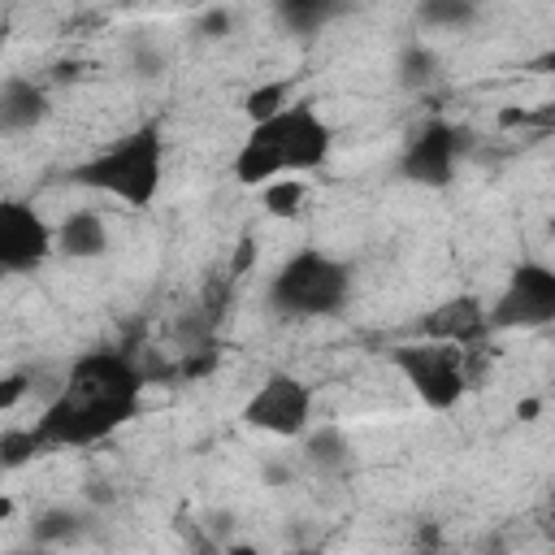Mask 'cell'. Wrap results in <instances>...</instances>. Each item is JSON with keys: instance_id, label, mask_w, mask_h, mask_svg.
<instances>
[{"instance_id": "cell-8", "label": "cell", "mask_w": 555, "mask_h": 555, "mask_svg": "<svg viewBox=\"0 0 555 555\" xmlns=\"http://www.w3.org/2000/svg\"><path fill=\"white\" fill-rule=\"evenodd\" d=\"M464 130L442 121V117H429L425 126H416L399 152V173L412 182V186H425V191H447L455 182V169H460V152H464Z\"/></svg>"}, {"instance_id": "cell-19", "label": "cell", "mask_w": 555, "mask_h": 555, "mask_svg": "<svg viewBox=\"0 0 555 555\" xmlns=\"http://www.w3.org/2000/svg\"><path fill=\"white\" fill-rule=\"evenodd\" d=\"M304 195H308V182L304 178H282V182H269L264 186V208L273 217H295L299 204H304Z\"/></svg>"}, {"instance_id": "cell-15", "label": "cell", "mask_w": 555, "mask_h": 555, "mask_svg": "<svg viewBox=\"0 0 555 555\" xmlns=\"http://www.w3.org/2000/svg\"><path fill=\"white\" fill-rule=\"evenodd\" d=\"M82 529H87V520H82L78 512H69V507H48V512H39V516L30 520V542L56 551V546L78 542Z\"/></svg>"}, {"instance_id": "cell-28", "label": "cell", "mask_w": 555, "mask_h": 555, "mask_svg": "<svg viewBox=\"0 0 555 555\" xmlns=\"http://www.w3.org/2000/svg\"><path fill=\"white\" fill-rule=\"evenodd\" d=\"M22 555H52V546H30V551H22Z\"/></svg>"}, {"instance_id": "cell-2", "label": "cell", "mask_w": 555, "mask_h": 555, "mask_svg": "<svg viewBox=\"0 0 555 555\" xmlns=\"http://www.w3.org/2000/svg\"><path fill=\"white\" fill-rule=\"evenodd\" d=\"M334 130L312 108V100H295L278 117L247 130V139L234 152V178L243 186H269L291 173H317L330 160Z\"/></svg>"}, {"instance_id": "cell-9", "label": "cell", "mask_w": 555, "mask_h": 555, "mask_svg": "<svg viewBox=\"0 0 555 555\" xmlns=\"http://www.w3.org/2000/svg\"><path fill=\"white\" fill-rule=\"evenodd\" d=\"M56 251V230L35 212L26 199L0 204V269L4 273H35Z\"/></svg>"}, {"instance_id": "cell-18", "label": "cell", "mask_w": 555, "mask_h": 555, "mask_svg": "<svg viewBox=\"0 0 555 555\" xmlns=\"http://www.w3.org/2000/svg\"><path fill=\"white\" fill-rule=\"evenodd\" d=\"M291 104H295V100H291V82H260V87H251V91L243 95V113L251 117V126L278 117V113L291 108Z\"/></svg>"}, {"instance_id": "cell-23", "label": "cell", "mask_w": 555, "mask_h": 555, "mask_svg": "<svg viewBox=\"0 0 555 555\" xmlns=\"http://www.w3.org/2000/svg\"><path fill=\"white\" fill-rule=\"evenodd\" d=\"M538 529H542V538L546 542H555V490L546 494V503L538 507Z\"/></svg>"}, {"instance_id": "cell-22", "label": "cell", "mask_w": 555, "mask_h": 555, "mask_svg": "<svg viewBox=\"0 0 555 555\" xmlns=\"http://www.w3.org/2000/svg\"><path fill=\"white\" fill-rule=\"evenodd\" d=\"M130 61H134V74H147V78H156V74L165 69V56H160L147 39H134V43H130Z\"/></svg>"}, {"instance_id": "cell-11", "label": "cell", "mask_w": 555, "mask_h": 555, "mask_svg": "<svg viewBox=\"0 0 555 555\" xmlns=\"http://www.w3.org/2000/svg\"><path fill=\"white\" fill-rule=\"evenodd\" d=\"M48 91L35 82V78H22V74H9L0 82V130L4 134H26L35 130L43 117H48Z\"/></svg>"}, {"instance_id": "cell-26", "label": "cell", "mask_w": 555, "mask_h": 555, "mask_svg": "<svg viewBox=\"0 0 555 555\" xmlns=\"http://www.w3.org/2000/svg\"><path fill=\"white\" fill-rule=\"evenodd\" d=\"M251 256H256V243H251V238H243V243H238V251H234V273H238V269H247V264H251Z\"/></svg>"}, {"instance_id": "cell-21", "label": "cell", "mask_w": 555, "mask_h": 555, "mask_svg": "<svg viewBox=\"0 0 555 555\" xmlns=\"http://www.w3.org/2000/svg\"><path fill=\"white\" fill-rule=\"evenodd\" d=\"M39 451H35V442H30V429H4V438H0V464L13 473V468H22L26 460H35Z\"/></svg>"}, {"instance_id": "cell-5", "label": "cell", "mask_w": 555, "mask_h": 555, "mask_svg": "<svg viewBox=\"0 0 555 555\" xmlns=\"http://www.w3.org/2000/svg\"><path fill=\"white\" fill-rule=\"evenodd\" d=\"M390 364L399 369V377L408 382V390H412L429 412H451V408H460V399L473 390L468 351H464V347H451V343H429V338L399 343V347L390 351Z\"/></svg>"}, {"instance_id": "cell-17", "label": "cell", "mask_w": 555, "mask_h": 555, "mask_svg": "<svg viewBox=\"0 0 555 555\" xmlns=\"http://www.w3.org/2000/svg\"><path fill=\"white\" fill-rule=\"evenodd\" d=\"M416 22L438 26V30H464V26L477 22V4H468V0H425L416 9Z\"/></svg>"}, {"instance_id": "cell-4", "label": "cell", "mask_w": 555, "mask_h": 555, "mask_svg": "<svg viewBox=\"0 0 555 555\" xmlns=\"http://www.w3.org/2000/svg\"><path fill=\"white\" fill-rule=\"evenodd\" d=\"M264 299L278 317H291V321L334 317L351 299V264L321 247H299L273 269Z\"/></svg>"}, {"instance_id": "cell-1", "label": "cell", "mask_w": 555, "mask_h": 555, "mask_svg": "<svg viewBox=\"0 0 555 555\" xmlns=\"http://www.w3.org/2000/svg\"><path fill=\"white\" fill-rule=\"evenodd\" d=\"M143 403V369L126 351H87L78 356L43 412L26 425L35 451H74L104 442L121 425L139 416Z\"/></svg>"}, {"instance_id": "cell-14", "label": "cell", "mask_w": 555, "mask_h": 555, "mask_svg": "<svg viewBox=\"0 0 555 555\" xmlns=\"http://www.w3.org/2000/svg\"><path fill=\"white\" fill-rule=\"evenodd\" d=\"M395 78H399V87H408V91H425V87H434V82L442 78V61H438V52H434L429 43L412 39V43H403L399 56H395Z\"/></svg>"}, {"instance_id": "cell-3", "label": "cell", "mask_w": 555, "mask_h": 555, "mask_svg": "<svg viewBox=\"0 0 555 555\" xmlns=\"http://www.w3.org/2000/svg\"><path fill=\"white\" fill-rule=\"evenodd\" d=\"M69 182L95 195H108L126 208H147L160 195L165 182V134L156 121H143L139 130L121 134L91 160L69 169Z\"/></svg>"}, {"instance_id": "cell-16", "label": "cell", "mask_w": 555, "mask_h": 555, "mask_svg": "<svg viewBox=\"0 0 555 555\" xmlns=\"http://www.w3.org/2000/svg\"><path fill=\"white\" fill-rule=\"evenodd\" d=\"M343 13V4H330V0H282L278 4V22L291 30V35H317L325 22H334Z\"/></svg>"}, {"instance_id": "cell-27", "label": "cell", "mask_w": 555, "mask_h": 555, "mask_svg": "<svg viewBox=\"0 0 555 555\" xmlns=\"http://www.w3.org/2000/svg\"><path fill=\"white\" fill-rule=\"evenodd\" d=\"M225 22H230V13H221V9H217V13H208V17H204V35H208V30H212V35H221V30H225Z\"/></svg>"}, {"instance_id": "cell-24", "label": "cell", "mask_w": 555, "mask_h": 555, "mask_svg": "<svg viewBox=\"0 0 555 555\" xmlns=\"http://www.w3.org/2000/svg\"><path fill=\"white\" fill-rule=\"evenodd\" d=\"M22 390H26V377H22V373H13V377H9V386H4V395H0V408H13V403L22 399Z\"/></svg>"}, {"instance_id": "cell-13", "label": "cell", "mask_w": 555, "mask_h": 555, "mask_svg": "<svg viewBox=\"0 0 555 555\" xmlns=\"http://www.w3.org/2000/svg\"><path fill=\"white\" fill-rule=\"evenodd\" d=\"M304 460L321 477H343L351 468V442L338 425H317L312 434H304Z\"/></svg>"}, {"instance_id": "cell-10", "label": "cell", "mask_w": 555, "mask_h": 555, "mask_svg": "<svg viewBox=\"0 0 555 555\" xmlns=\"http://www.w3.org/2000/svg\"><path fill=\"white\" fill-rule=\"evenodd\" d=\"M490 308L477 299V295H451L442 304H434L421 321H416V338H429V343H451V347H464V351H477L486 347L490 338Z\"/></svg>"}, {"instance_id": "cell-25", "label": "cell", "mask_w": 555, "mask_h": 555, "mask_svg": "<svg viewBox=\"0 0 555 555\" xmlns=\"http://www.w3.org/2000/svg\"><path fill=\"white\" fill-rule=\"evenodd\" d=\"M533 74H546V78H555V43L542 52V56H533V65H529Z\"/></svg>"}, {"instance_id": "cell-29", "label": "cell", "mask_w": 555, "mask_h": 555, "mask_svg": "<svg viewBox=\"0 0 555 555\" xmlns=\"http://www.w3.org/2000/svg\"><path fill=\"white\" fill-rule=\"evenodd\" d=\"M299 555H325V551H299Z\"/></svg>"}, {"instance_id": "cell-7", "label": "cell", "mask_w": 555, "mask_h": 555, "mask_svg": "<svg viewBox=\"0 0 555 555\" xmlns=\"http://www.w3.org/2000/svg\"><path fill=\"white\" fill-rule=\"evenodd\" d=\"M243 425L273 438H304L312 425V390L295 373H269L243 403Z\"/></svg>"}, {"instance_id": "cell-20", "label": "cell", "mask_w": 555, "mask_h": 555, "mask_svg": "<svg viewBox=\"0 0 555 555\" xmlns=\"http://www.w3.org/2000/svg\"><path fill=\"white\" fill-rule=\"evenodd\" d=\"M499 126H520V130H533L538 139H546L555 130V104H542V108H503L499 113Z\"/></svg>"}, {"instance_id": "cell-12", "label": "cell", "mask_w": 555, "mask_h": 555, "mask_svg": "<svg viewBox=\"0 0 555 555\" xmlns=\"http://www.w3.org/2000/svg\"><path fill=\"white\" fill-rule=\"evenodd\" d=\"M108 221L95 208H74L56 225V251L65 260H100L108 251Z\"/></svg>"}, {"instance_id": "cell-6", "label": "cell", "mask_w": 555, "mask_h": 555, "mask_svg": "<svg viewBox=\"0 0 555 555\" xmlns=\"http://www.w3.org/2000/svg\"><path fill=\"white\" fill-rule=\"evenodd\" d=\"M555 325V264L520 260L490 304V330H542Z\"/></svg>"}]
</instances>
